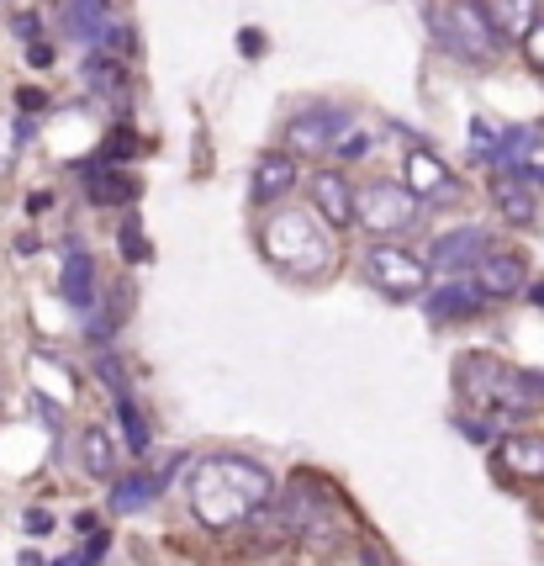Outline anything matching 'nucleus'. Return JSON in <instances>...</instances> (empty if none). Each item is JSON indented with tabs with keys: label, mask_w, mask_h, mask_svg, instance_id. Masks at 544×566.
Wrapping results in <instances>:
<instances>
[{
	"label": "nucleus",
	"mask_w": 544,
	"mask_h": 566,
	"mask_svg": "<svg viewBox=\"0 0 544 566\" xmlns=\"http://www.w3.org/2000/svg\"><path fill=\"white\" fill-rule=\"evenodd\" d=\"M418 222V196L396 181H364L360 186V228H370L381 244L392 233H407Z\"/></svg>",
	"instance_id": "20e7f679"
},
{
	"label": "nucleus",
	"mask_w": 544,
	"mask_h": 566,
	"mask_svg": "<svg viewBox=\"0 0 544 566\" xmlns=\"http://www.w3.org/2000/svg\"><path fill=\"white\" fill-rule=\"evenodd\" d=\"M22 524H27V535H48V530H53V513H48V508H27Z\"/></svg>",
	"instance_id": "72a5a7b5"
},
{
	"label": "nucleus",
	"mask_w": 544,
	"mask_h": 566,
	"mask_svg": "<svg viewBox=\"0 0 544 566\" xmlns=\"http://www.w3.org/2000/svg\"><path fill=\"white\" fill-rule=\"evenodd\" d=\"M80 170H85V196L95 207H132L138 201V175L101 170V164H80Z\"/></svg>",
	"instance_id": "4468645a"
},
{
	"label": "nucleus",
	"mask_w": 544,
	"mask_h": 566,
	"mask_svg": "<svg viewBox=\"0 0 544 566\" xmlns=\"http://www.w3.org/2000/svg\"><path fill=\"white\" fill-rule=\"evenodd\" d=\"M481 286L476 281H450V286H433L423 297V307H428V317L433 323H450V317H471L476 307H481Z\"/></svg>",
	"instance_id": "ddd939ff"
},
{
	"label": "nucleus",
	"mask_w": 544,
	"mask_h": 566,
	"mask_svg": "<svg viewBox=\"0 0 544 566\" xmlns=\"http://www.w3.org/2000/svg\"><path fill=\"white\" fill-rule=\"evenodd\" d=\"M270 493H275V476L248 455H217L190 476V508L212 530H228V524L248 519L259 503H270Z\"/></svg>",
	"instance_id": "f257e3e1"
},
{
	"label": "nucleus",
	"mask_w": 544,
	"mask_h": 566,
	"mask_svg": "<svg viewBox=\"0 0 544 566\" xmlns=\"http://www.w3.org/2000/svg\"><path fill=\"white\" fill-rule=\"evenodd\" d=\"M138 149H143V138H138L132 127H112V138H106L101 159H106V164H121V159H132Z\"/></svg>",
	"instance_id": "b1692460"
},
{
	"label": "nucleus",
	"mask_w": 544,
	"mask_h": 566,
	"mask_svg": "<svg viewBox=\"0 0 544 566\" xmlns=\"http://www.w3.org/2000/svg\"><path fill=\"white\" fill-rule=\"evenodd\" d=\"M121 259H127V265H138V259H149V239H143V233H138V222H121Z\"/></svg>",
	"instance_id": "bb28decb"
},
{
	"label": "nucleus",
	"mask_w": 544,
	"mask_h": 566,
	"mask_svg": "<svg viewBox=\"0 0 544 566\" xmlns=\"http://www.w3.org/2000/svg\"><path fill=\"white\" fill-rule=\"evenodd\" d=\"M529 297H534V307H544V281H534V286H529Z\"/></svg>",
	"instance_id": "e433bc0d"
},
{
	"label": "nucleus",
	"mask_w": 544,
	"mask_h": 566,
	"mask_svg": "<svg viewBox=\"0 0 544 566\" xmlns=\"http://www.w3.org/2000/svg\"><path fill=\"white\" fill-rule=\"evenodd\" d=\"M364 276L381 286L386 297H423L428 286V259H418V254L396 249V244H375V249L364 254Z\"/></svg>",
	"instance_id": "423d86ee"
},
{
	"label": "nucleus",
	"mask_w": 544,
	"mask_h": 566,
	"mask_svg": "<svg viewBox=\"0 0 544 566\" xmlns=\"http://www.w3.org/2000/svg\"><path fill=\"white\" fill-rule=\"evenodd\" d=\"M508 413H539L544 408V371H513L508 392H502Z\"/></svg>",
	"instance_id": "6ab92c4d"
},
{
	"label": "nucleus",
	"mask_w": 544,
	"mask_h": 566,
	"mask_svg": "<svg viewBox=\"0 0 544 566\" xmlns=\"http://www.w3.org/2000/svg\"><path fill=\"white\" fill-rule=\"evenodd\" d=\"M291 186H296V154L291 149L259 154V164H254V201H280Z\"/></svg>",
	"instance_id": "f8f14e48"
},
{
	"label": "nucleus",
	"mask_w": 544,
	"mask_h": 566,
	"mask_svg": "<svg viewBox=\"0 0 544 566\" xmlns=\"http://www.w3.org/2000/svg\"><path fill=\"white\" fill-rule=\"evenodd\" d=\"M476 286H481L486 297H518V291L529 286V265H523V254L491 249L481 265H476Z\"/></svg>",
	"instance_id": "9b49d317"
},
{
	"label": "nucleus",
	"mask_w": 544,
	"mask_h": 566,
	"mask_svg": "<svg viewBox=\"0 0 544 566\" xmlns=\"http://www.w3.org/2000/svg\"><path fill=\"white\" fill-rule=\"evenodd\" d=\"M523 59H529V63H534V69L544 74V22L529 32V37H523Z\"/></svg>",
	"instance_id": "c85d7f7f"
},
{
	"label": "nucleus",
	"mask_w": 544,
	"mask_h": 566,
	"mask_svg": "<svg viewBox=\"0 0 544 566\" xmlns=\"http://www.w3.org/2000/svg\"><path fill=\"white\" fill-rule=\"evenodd\" d=\"M497 466L513 476H544V434H513L497 444Z\"/></svg>",
	"instance_id": "dca6fc26"
},
{
	"label": "nucleus",
	"mask_w": 544,
	"mask_h": 566,
	"mask_svg": "<svg viewBox=\"0 0 544 566\" xmlns=\"http://www.w3.org/2000/svg\"><path fill=\"white\" fill-rule=\"evenodd\" d=\"M16 32H22V37H32V43H37V16H32V11H22V16H16Z\"/></svg>",
	"instance_id": "c9c22d12"
},
{
	"label": "nucleus",
	"mask_w": 544,
	"mask_h": 566,
	"mask_svg": "<svg viewBox=\"0 0 544 566\" xmlns=\"http://www.w3.org/2000/svg\"><path fill=\"white\" fill-rule=\"evenodd\" d=\"M101 48H106V54H117V59H132V54H138V32L121 27V22H112V27H106V37H101Z\"/></svg>",
	"instance_id": "393cba45"
},
{
	"label": "nucleus",
	"mask_w": 544,
	"mask_h": 566,
	"mask_svg": "<svg viewBox=\"0 0 544 566\" xmlns=\"http://www.w3.org/2000/svg\"><path fill=\"white\" fill-rule=\"evenodd\" d=\"M59 291H63V302H69V307H80V313L91 307V302H95V259H91V254L74 249L69 259H63Z\"/></svg>",
	"instance_id": "a211bd4d"
},
{
	"label": "nucleus",
	"mask_w": 544,
	"mask_h": 566,
	"mask_svg": "<svg viewBox=\"0 0 544 566\" xmlns=\"http://www.w3.org/2000/svg\"><path fill=\"white\" fill-rule=\"evenodd\" d=\"M22 138H27V122H11V117H0V164H11V154L22 149Z\"/></svg>",
	"instance_id": "cd10ccee"
},
{
	"label": "nucleus",
	"mask_w": 544,
	"mask_h": 566,
	"mask_svg": "<svg viewBox=\"0 0 544 566\" xmlns=\"http://www.w3.org/2000/svg\"><path fill=\"white\" fill-rule=\"evenodd\" d=\"M481 5L491 16V27L502 32V43L508 37H529L544 22V0H481Z\"/></svg>",
	"instance_id": "2eb2a0df"
},
{
	"label": "nucleus",
	"mask_w": 544,
	"mask_h": 566,
	"mask_svg": "<svg viewBox=\"0 0 544 566\" xmlns=\"http://www.w3.org/2000/svg\"><path fill=\"white\" fill-rule=\"evenodd\" d=\"M513 181H523V186H544V159L534 154L529 164H518V170H513Z\"/></svg>",
	"instance_id": "2f4dec72"
},
{
	"label": "nucleus",
	"mask_w": 544,
	"mask_h": 566,
	"mask_svg": "<svg viewBox=\"0 0 544 566\" xmlns=\"http://www.w3.org/2000/svg\"><path fill=\"white\" fill-rule=\"evenodd\" d=\"M333 154H338V159H364V154H370V138H364V132H355V138H344Z\"/></svg>",
	"instance_id": "473e14b6"
},
{
	"label": "nucleus",
	"mask_w": 544,
	"mask_h": 566,
	"mask_svg": "<svg viewBox=\"0 0 544 566\" xmlns=\"http://www.w3.org/2000/svg\"><path fill=\"white\" fill-rule=\"evenodd\" d=\"M53 59H59V54H53V43H27V63H32V69H48Z\"/></svg>",
	"instance_id": "f704fd0d"
},
{
	"label": "nucleus",
	"mask_w": 544,
	"mask_h": 566,
	"mask_svg": "<svg viewBox=\"0 0 544 566\" xmlns=\"http://www.w3.org/2000/svg\"><path fill=\"white\" fill-rule=\"evenodd\" d=\"M491 201H497V212L508 222H534L539 218V201H534V190L523 186V181H513V175H491Z\"/></svg>",
	"instance_id": "f3484780"
},
{
	"label": "nucleus",
	"mask_w": 544,
	"mask_h": 566,
	"mask_svg": "<svg viewBox=\"0 0 544 566\" xmlns=\"http://www.w3.org/2000/svg\"><path fill=\"white\" fill-rule=\"evenodd\" d=\"M95 376L106 381L117 397H127V371H121V360L117 355H95Z\"/></svg>",
	"instance_id": "a878e982"
},
{
	"label": "nucleus",
	"mask_w": 544,
	"mask_h": 566,
	"mask_svg": "<svg viewBox=\"0 0 544 566\" xmlns=\"http://www.w3.org/2000/svg\"><path fill=\"white\" fill-rule=\"evenodd\" d=\"M306 196H312V212L328 222V228L360 222V190L349 186L344 170H317V175L306 181Z\"/></svg>",
	"instance_id": "0eeeda50"
},
{
	"label": "nucleus",
	"mask_w": 544,
	"mask_h": 566,
	"mask_svg": "<svg viewBox=\"0 0 544 566\" xmlns=\"http://www.w3.org/2000/svg\"><path fill=\"white\" fill-rule=\"evenodd\" d=\"M85 80H91L101 95H127V63L106 59V54H91V59H85Z\"/></svg>",
	"instance_id": "412c9836"
},
{
	"label": "nucleus",
	"mask_w": 544,
	"mask_h": 566,
	"mask_svg": "<svg viewBox=\"0 0 544 566\" xmlns=\"http://www.w3.org/2000/svg\"><path fill=\"white\" fill-rule=\"evenodd\" d=\"M454 376H460V392H471L476 403H502V392H508L513 371H508L497 355H460Z\"/></svg>",
	"instance_id": "9d476101"
},
{
	"label": "nucleus",
	"mask_w": 544,
	"mask_h": 566,
	"mask_svg": "<svg viewBox=\"0 0 544 566\" xmlns=\"http://www.w3.org/2000/svg\"><path fill=\"white\" fill-rule=\"evenodd\" d=\"M238 48H243V59H259L270 43H265V32H259V27H243L238 32Z\"/></svg>",
	"instance_id": "c756f323"
},
{
	"label": "nucleus",
	"mask_w": 544,
	"mask_h": 566,
	"mask_svg": "<svg viewBox=\"0 0 544 566\" xmlns=\"http://www.w3.org/2000/svg\"><path fill=\"white\" fill-rule=\"evenodd\" d=\"M460 434L471 444H491V424H481V418H460Z\"/></svg>",
	"instance_id": "7c9ffc66"
},
{
	"label": "nucleus",
	"mask_w": 544,
	"mask_h": 566,
	"mask_svg": "<svg viewBox=\"0 0 544 566\" xmlns=\"http://www.w3.org/2000/svg\"><path fill=\"white\" fill-rule=\"evenodd\" d=\"M349 122H355L349 106H338V101H312V106H302V112L286 122V149H291V154H323V149H338L344 132H349Z\"/></svg>",
	"instance_id": "39448f33"
},
{
	"label": "nucleus",
	"mask_w": 544,
	"mask_h": 566,
	"mask_svg": "<svg viewBox=\"0 0 544 566\" xmlns=\"http://www.w3.org/2000/svg\"><path fill=\"white\" fill-rule=\"evenodd\" d=\"M423 27L433 32L439 48H450L454 59H491L502 48V32L491 27L481 0H444V5H428Z\"/></svg>",
	"instance_id": "7ed1b4c3"
},
{
	"label": "nucleus",
	"mask_w": 544,
	"mask_h": 566,
	"mask_svg": "<svg viewBox=\"0 0 544 566\" xmlns=\"http://www.w3.org/2000/svg\"><path fill=\"white\" fill-rule=\"evenodd\" d=\"M80 461H85V476H101V482L117 476V450H112V440H106V429H85Z\"/></svg>",
	"instance_id": "aec40b11"
},
{
	"label": "nucleus",
	"mask_w": 544,
	"mask_h": 566,
	"mask_svg": "<svg viewBox=\"0 0 544 566\" xmlns=\"http://www.w3.org/2000/svg\"><path fill=\"white\" fill-rule=\"evenodd\" d=\"M117 413H121V444H127L132 455H143V450L153 444L149 424H143V413L132 408V397H117Z\"/></svg>",
	"instance_id": "5701e85b"
},
{
	"label": "nucleus",
	"mask_w": 544,
	"mask_h": 566,
	"mask_svg": "<svg viewBox=\"0 0 544 566\" xmlns=\"http://www.w3.org/2000/svg\"><path fill=\"white\" fill-rule=\"evenodd\" d=\"M539 149H544V122H539Z\"/></svg>",
	"instance_id": "4c0bfd02"
},
{
	"label": "nucleus",
	"mask_w": 544,
	"mask_h": 566,
	"mask_svg": "<svg viewBox=\"0 0 544 566\" xmlns=\"http://www.w3.org/2000/svg\"><path fill=\"white\" fill-rule=\"evenodd\" d=\"M153 487H159V482H153V476H143V472L121 476L117 487H112V508H117V513H132V508H143L153 498Z\"/></svg>",
	"instance_id": "4be33fe9"
},
{
	"label": "nucleus",
	"mask_w": 544,
	"mask_h": 566,
	"mask_svg": "<svg viewBox=\"0 0 544 566\" xmlns=\"http://www.w3.org/2000/svg\"><path fill=\"white\" fill-rule=\"evenodd\" d=\"M402 186L413 190L418 201H450V196H460V181L450 175V164L439 154H428V149H413L407 154V164H402Z\"/></svg>",
	"instance_id": "6e6552de"
},
{
	"label": "nucleus",
	"mask_w": 544,
	"mask_h": 566,
	"mask_svg": "<svg viewBox=\"0 0 544 566\" xmlns=\"http://www.w3.org/2000/svg\"><path fill=\"white\" fill-rule=\"evenodd\" d=\"M486 228H450V233H439L433 244H428V265L433 270H465V265H481L486 259Z\"/></svg>",
	"instance_id": "1a4fd4ad"
},
{
	"label": "nucleus",
	"mask_w": 544,
	"mask_h": 566,
	"mask_svg": "<svg viewBox=\"0 0 544 566\" xmlns=\"http://www.w3.org/2000/svg\"><path fill=\"white\" fill-rule=\"evenodd\" d=\"M265 254H270L280 270L291 276H328L333 265V239H328V222L306 218V212H275L265 222Z\"/></svg>",
	"instance_id": "f03ea898"
}]
</instances>
